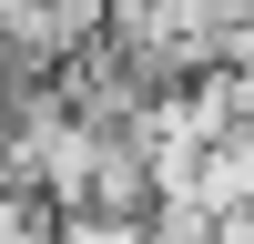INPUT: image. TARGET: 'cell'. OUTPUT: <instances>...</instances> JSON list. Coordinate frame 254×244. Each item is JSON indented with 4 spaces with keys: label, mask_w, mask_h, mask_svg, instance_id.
Here are the masks:
<instances>
[{
    "label": "cell",
    "mask_w": 254,
    "mask_h": 244,
    "mask_svg": "<svg viewBox=\"0 0 254 244\" xmlns=\"http://www.w3.org/2000/svg\"><path fill=\"white\" fill-rule=\"evenodd\" d=\"M51 244H153V224H112V214H61Z\"/></svg>",
    "instance_id": "1"
}]
</instances>
